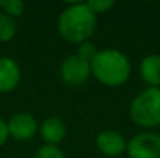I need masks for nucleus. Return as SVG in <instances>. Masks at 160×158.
<instances>
[{
	"instance_id": "4468645a",
	"label": "nucleus",
	"mask_w": 160,
	"mask_h": 158,
	"mask_svg": "<svg viewBox=\"0 0 160 158\" xmlns=\"http://www.w3.org/2000/svg\"><path fill=\"white\" fill-rule=\"evenodd\" d=\"M87 6L98 16V14H104L107 11H110L115 5L113 0H90V2H86Z\"/></svg>"
},
{
	"instance_id": "9b49d317",
	"label": "nucleus",
	"mask_w": 160,
	"mask_h": 158,
	"mask_svg": "<svg viewBox=\"0 0 160 158\" xmlns=\"http://www.w3.org/2000/svg\"><path fill=\"white\" fill-rule=\"evenodd\" d=\"M17 33L16 19L0 11V42H9Z\"/></svg>"
},
{
	"instance_id": "2eb2a0df",
	"label": "nucleus",
	"mask_w": 160,
	"mask_h": 158,
	"mask_svg": "<svg viewBox=\"0 0 160 158\" xmlns=\"http://www.w3.org/2000/svg\"><path fill=\"white\" fill-rule=\"evenodd\" d=\"M97 53H98V48H97L90 41H86V42H82V44L78 45V51H76V54L81 56L82 59H86V60L90 62V60L97 56Z\"/></svg>"
},
{
	"instance_id": "7ed1b4c3",
	"label": "nucleus",
	"mask_w": 160,
	"mask_h": 158,
	"mask_svg": "<svg viewBox=\"0 0 160 158\" xmlns=\"http://www.w3.org/2000/svg\"><path fill=\"white\" fill-rule=\"evenodd\" d=\"M129 118L143 129L160 126V89L146 87L129 104Z\"/></svg>"
},
{
	"instance_id": "f8f14e48",
	"label": "nucleus",
	"mask_w": 160,
	"mask_h": 158,
	"mask_svg": "<svg viewBox=\"0 0 160 158\" xmlns=\"http://www.w3.org/2000/svg\"><path fill=\"white\" fill-rule=\"evenodd\" d=\"M5 14H8L9 17L16 19V17H20L25 11V3L20 2V0H3V5H2V9Z\"/></svg>"
},
{
	"instance_id": "423d86ee",
	"label": "nucleus",
	"mask_w": 160,
	"mask_h": 158,
	"mask_svg": "<svg viewBox=\"0 0 160 158\" xmlns=\"http://www.w3.org/2000/svg\"><path fill=\"white\" fill-rule=\"evenodd\" d=\"M6 124H8L9 138L16 141H28L39 132L38 119L34 118V115L27 113V112L12 115L9 121H6Z\"/></svg>"
},
{
	"instance_id": "6e6552de",
	"label": "nucleus",
	"mask_w": 160,
	"mask_h": 158,
	"mask_svg": "<svg viewBox=\"0 0 160 158\" xmlns=\"http://www.w3.org/2000/svg\"><path fill=\"white\" fill-rule=\"evenodd\" d=\"M22 79L20 65L12 57H0V93L16 90Z\"/></svg>"
},
{
	"instance_id": "20e7f679",
	"label": "nucleus",
	"mask_w": 160,
	"mask_h": 158,
	"mask_svg": "<svg viewBox=\"0 0 160 158\" xmlns=\"http://www.w3.org/2000/svg\"><path fill=\"white\" fill-rule=\"evenodd\" d=\"M59 78L70 87H79L92 78L90 62L78 54H70L59 65Z\"/></svg>"
},
{
	"instance_id": "dca6fc26",
	"label": "nucleus",
	"mask_w": 160,
	"mask_h": 158,
	"mask_svg": "<svg viewBox=\"0 0 160 158\" xmlns=\"http://www.w3.org/2000/svg\"><path fill=\"white\" fill-rule=\"evenodd\" d=\"M8 138H9V133H8V124H6L5 119L0 118V147L8 141Z\"/></svg>"
},
{
	"instance_id": "0eeeda50",
	"label": "nucleus",
	"mask_w": 160,
	"mask_h": 158,
	"mask_svg": "<svg viewBox=\"0 0 160 158\" xmlns=\"http://www.w3.org/2000/svg\"><path fill=\"white\" fill-rule=\"evenodd\" d=\"M95 143H97V149L106 157H120L126 154V147H128V140L118 130H112V129L101 130Z\"/></svg>"
},
{
	"instance_id": "ddd939ff",
	"label": "nucleus",
	"mask_w": 160,
	"mask_h": 158,
	"mask_svg": "<svg viewBox=\"0 0 160 158\" xmlns=\"http://www.w3.org/2000/svg\"><path fill=\"white\" fill-rule=\"evenodd\" d=\"M33 158H65L64 152L59 149V146H50V144H42Z\"/></svg>"
},
{
	"instance_id": "f257e3e1",
	"label": "nucleus",
	"mask_w": 160,
	"mask_h": 158,
	"mask_svg": "<svg viewBox=\"0 0 160 158\" xmlns=\"http://www.w3.org/2000/svg\"><path fill=\"white\" fill-rule=\"evenodd\" d=\"M98 26L97 14L84 2L68 3L59 14L58 33L70 44H82L89 41Z\"/></svg>"
},
{
	"instance_id": "1a4fd4ad",
	"label": "nucleus",
	"mask_w": 160,
	"mask_h": 158,
	"mask_svg": "<svg viewBox=\"0 0 160 158\" xmlns=\"http://www.w3.org/2000/svg\"><path fill=\"white\" fill-rule=\"evenodd\" d=\"M39 135L44 144L58 146L67 135V126L59 116H48L39 124Z\"/></svg>"
},
{
	"instance_id": "f03ea898",
	"label": "nucleus",
	"mask_w": 160,
	"mask_h": 158,
	"mask_svg": "<svg viewBox=\"0 0 160 158\" xmlns=\"http://www.w3.org/2000/svg\"><path fill=\"white\" fill-rule=\"evenodd\" d=\"M92 76L106 87H120L128 82L132 65L129 57L117 48L98 50L97 56L90 60Z\"/></svg>"
},
{
	"instance_id": "f3484780",
	"label": "nucleus",
	"mask_w": 160,
	"mask_h": 158,
	"mask_svg": "<svg viewBox=\"0 0 160 158\" xmlns=\"http://www.w3.org/2000/svg\"><path fill=\"white\" fill-rule=\"evenodd\" d=\"M2 5H3V0H0V9H2Z\"/></svg>"
},
{
	"instance_id": "9d476101",
	"label": "nucleus",
	"mask_w": 160,
	"mask_h": 158,
	"mask_svg": "<svg viewBox=\"0 0 160 158\" xmlns=\"http://www.w3.org/2000/svg\"><path fill=\"white\" fill-rule=\"evenodd\" d=\"M142 81L152 89H160V54H148L138 65Z\"/></svg>"
},
{
	"instance_id": "39448f33",
	"label": "nucleus",
	"mask_w": 160,
	"mask_h": 158,
	"mask_svg": "<svg viewBox=\"0 0 160 158\" xmlns=\"http://www.w3.org/2000/svg\"><path fill=\"white\" fill-rule=\"evenodd\" d=\"M126 155L129 158H160V135L140 132L128 141Z\"/></svg>"
}]
</instances>
